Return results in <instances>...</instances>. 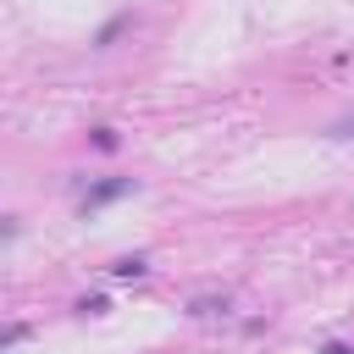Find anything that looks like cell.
I'll return each instance as SVG.
<instances>
[{"instance_id":"obj_1","label":"cell","mask_w":354,"mask_h":354,"mask_svg":"<svg viewBox=\"0 0 354 354\" xmlns=\"http://www.w3.org/2000/svg\"><path fill=\"white\" fill-rule=\"evenodd\" d=\"M138 183L133 177H105V183H94L88 194H83V210H100V205H116V199H127Z\"/></svg>"},{"instance_id":"obj_6","label":"cell","mask_w":354,"mask_h":354,"mask_svg":"<svg viewBox=\"0 0 354 354\" xmlns=\"http://www.w3.org/2000/svg\"><path fill=\"white\" fill-rule=\"evenodd\" d=\"M321 354H354V348H348V343H326Z\"/></svg>"},{"instance_id":"obj_2","label":"cell","mask_w":354,"mask_h":354,"mask_svg":"<svg viewBox=\"0 0 354 354\" xmlns=\"http://www.w3.org/2000/svg\"><path fill=\"white\" fill-rule=\"evenodd\" d=\"M144 271H149V266H144L138 254H133V260H116V266H111V277H144Z\"/></svg>"},{"instance_id":"obj_3","label":"cell","mask_w":354,"mask_h":354,"mask_svg":"<svg viewBox=\"0 0 354 354\" xmlns=\"http://www.w3.org/2000/svg\"><path fill=\"white\" fill-rule=\"evenodd\" d=\"M326 133H332V138H354V111H348V116H337Z\"/></svg>"},{"instance_id":"obj_4","label":"cell","mask_w":354,"mask_h":354,"mask_svg":"<svg viewBox=\"0 0 354 354\" xmlns=\"http://www.w3.org/2000/svg\"><path fill=\"white\" fill-rule=\"evenodd\" d=\"M22 337H28V326H22V321H11V326L0 332V343H6V348H11V343H22Z\"/></svg>"},{"instance_id":"obj_5","label":"cell","mask_w":354,"mask_h":354,"mask_svg":"<svg viewBox=\"0 0 354 354\" xmlns=\"http://www.w3.org/2000/svg\"><path fill=\"white\" fill-rule=\"evenodd\" d=\"M94 149H116V133L111 127H94Z\"/></svg>"}]
</instances>
